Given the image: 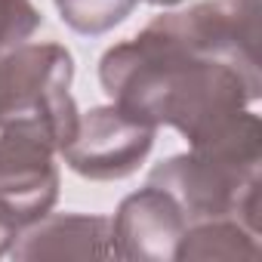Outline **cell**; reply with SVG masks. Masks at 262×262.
Here are the masks:
<instances>
[{
  "instance_id": "8992f818",
  "label": "cell",
  "mask_w": 262,
  "mask_h": 262,
  "mask_svg": "<svg viewBox=\"0 0 262 262\" xmlns=\"http://www.w3.org/2000/svg\"><path fill=\"white\" fill-rule=\"evenodd\" d=\"M19 244L10 247L16 259H108L117 256L111 219L102 216H43L19 231Z\"/></svg>"
},
{
  "instance_id": "7a4b0ae2",
  "label": "cell",
  "mask_w": 262,
  "mask_h": 262,
  "mask_svg": "<svg viewBox=\"0 0 262 262\" xmlns=\"http://www.w3.org/2000/svg\"><path fill=\"white\" fill-rule=\"evenodd\" d=\"M74 59L59 43H22L0 56V126L22 123L62 151L77 129Z\"/></svg>"
},
{
  "instance_id": "ba28073f",
  "label": "cell",
  "mask_w": 262,
  "mask_h": 262,
  "mask_svg": "<svg viewBox=\"0 0 262 262\" xmlns=\"http://www.w3.org/2000/svg\"><path fill=\"white\" fill-rule=\"evenodd\" d=\"M56 7L77 34H105L129 16L136 0H56Z\"/></svg>"
},
{
  "instance_id": "277c9868",
  "label": "cell",
  "mask_w": 262,
  "mask_h": 262,
  "mask_svg": "<svg viewBox=\"0 0 262 262\" xmlns=\"http://www.w3.org/2000/svg\"><path fill=\"white\" fill-rule=\"evenodd\" d=\"M53 142L22 123L0 126V204L25 228L43 219L59 198Z\"/></svg>"
},
{
  "instance_id": "3957f363",
  "label": "cell",
  "mask_w": 262,
  "mask_h": 262,
  "mask_svg": "<svg viewBox=\"0 0 262 262\" xmlns=\"http://www.w3.org/2000/svg\"><path fill=\"white\" fill-rule=\"evenodd\" d=\"M155 129L158 126L120 111L117 105L93 108L90 114L77 117L74 136L59 155L83 179H123L136 173L139 164L148 158L155 145Z\"/></svg>"
},
{
  "instance_id": "8fae6325",
  "label": "cell",
  "mask_w": 262,
  "mask_h": 262,
  "mask_svg": "<svg viewBox=\"0 0 262 262\" xmlns=\"http://www.w3.org/2000/svg\"><path fill=\"white\" fill-rule=\"evenodd\" d=\"M148 4H158V7H173V4H179V0H148Z\"/></svg>"
},
{
  "instance_id": "9c48e42d",
  "label": "cell",
  "mask_w": 262,
  "mask_h": 262,
  "mask_svg": "<svg viewBox=\"0 0 262 262\" xmlns=\"http://www.w3.org/2000/svg\"><path fill=\"white\" fill-rule=\"evenodd\" d=\"M40 28V13L31 0H0V56L22 47Z\"/></svg>"
},
{
  "instance_id": "30bf717a",
  "label": "cell",
  "mask_w": 262,
  "mask_h": 262,
  "mask_svg": "<svg viewBox=\"0 0 262 262\" xmlns=\"http://www.w3.org/2000/svg\"><path fill=\"white\" fill-rule=\"evenodd\" d=\"M19 231H22V225H19V222L7 213V207H4V204H0V256L10 253V247L16 244Z\"/></svg>"
},
{
  "instance_id": "52a82bcc",
  "label": "cell",
  "mask_w": 262,
  "mask_h": 262,
  "mask_svg": "<svg viewBox=\"0 0 262 262\" xmlns=\"http://www.w3.org/2000/svg\"><path fill=\"white\" fill-rule=\"evenodd\" d=\"M256 231L237 219H207L185 228L176 259H256Z\"/></svg>"
},
{
  "instance_id": "5b68a950",
  "label": "cell",
  "mask_w": 262,
  "mask_h": 262,
  "mask_svg": "<svg viewBox=\"0 0 262 262\" xmlns=\"http://www.w3.org/2000/svg\"><path fill=\"white\" fill-rule=\"evenodd\" d=\"M188 228L182 207L158 185L129 194L111 219L120 259H176V247Z\"/></svg>"
},
{
  "instance_id": "6da1fadb",
  "label": "cell",
  "mask_w": 262,
  "mask_h": 262,
  "mask_svg": "<svg viewBox=\"0 0 262 262\" xmlns=\"http://www.w3.org/2000/svg\"><path fill=\"white\" fill-rule=\"evenodd\" d=\"M253 19L237 0L158 16L102 56L99 80L111 105L151 126H176L194 145L259 99Z\"/></svg>"
}]
</instances>
